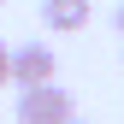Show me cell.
<instances>
[{
  "instance_id": "2",
  "label": "cell",
  "mask_w": 124,
  "mask_h": 124,
  "mask_svg": "<svg viewBox=\"0 0 124 124\" xmlns=\"http://www.w3.org/2000/svg\"><path fill=\"white\" fill-rule=\"evenodd\" d=\"M12 83H18V89L59 83V59H53L47 41H24V47H12Z\"/></svg>"
},
{
  "instance_id": "3",
  "label": "cell",
  "mask_w": 124,
  "mask_h": 124,
  "mask_svg": "<svg viewBox=\"0 0 124 124\" xmlns=\"http://www.w3.org/2000/svg\"><path fill=\"white\" fill-rule=\"evenodd\" d=\"M89 18H95V0H41V24L53 36H77Z\"/></svg>"
},
{
  "instance_id": "7",
  "label": "cell",
  "mask_w": 124,
  "mask_h": 124,
  "mask_svg": "<svg viewBox=\"0 0 124 124\" xmlns=\"http://www.w3.org/2000/svg\"><path fill=\"white\" fill-rule=\"evenodd\" d=\"M0 6H6V0H0Z\"/></svg>"
},
{
  "instance_id": "5",
  "label": "cell",
  "mask_w": 124,
  "mask_h": 124,
  "mask_svg": "<svg viewBox=\"0 0 124 124\" xmlns=\"http://www.w3.org/2000/svg\"><path fill=\"white\" fill-rule=\"evenodd\" d=\"M112 24H118V36H124V0H118V12H112Z\"/></svg>"
},
{
  "instance_id": "4",
  "label": "cell",
  "mask_w": 124,
  "mask_h": 124,
  "mask_svg": "<svg viewBox=\"0 0 124 124\" xmlns=\"http://www.w3.org/2000/svg\"><path fill=\"white\" fill-rule=\"evenodd\" d=\"M6 83H12V47L0 41V89H6Z\"/></svg>"
},
{
  "instance_id": "1",
  "label": "cell",
  "mask_w": 124,
  "mask_h": 124,
  "mask_svg": "<svg viewBox=\"0 0 124 124\" xmlns=\"http://www.w3.org/2000/svg\"><path fill=\"white\" fill-rule=\"evenodd\" d=\"M65 118H77V106H71V89H59V83L18 89V124H65Z\"/></svg>"
},
{
  "instance_id": "6",
  "label": "cell",
  "mask_w": 124,
  "mask_h": 124,
  "mask_svg": "<svg viewBox=\"0 0 124 124\" xmlns=\"http://www.w3.org/2000/svg\"><path fill=\"white\" fill-rule=\"evenodd\" d=\"M65 124H89V118H65Z\"/></svg>"
}]
</instances>
